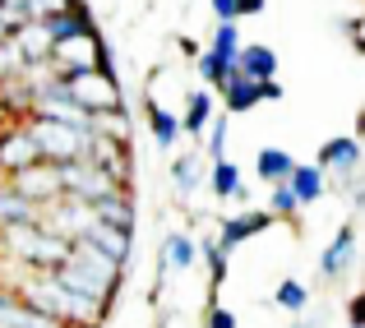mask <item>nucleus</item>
Instances as JSON below:
<instances>
[{"label": "nucleus", "mask_w": 365, "mask_h": 328, "mask_svg": "<svg viewBox=\"0 0 365 328\" xmlns=\"http://www.w3.org/2000/svg\"><path fill=\"white\" fill-rule=\"evenodd\" d=\"M199 259V245L185 236V231H171L167 240H162V259H158V282L167 273H185V268H195Z\"/></svg>", "instance_id": "nucleus-11"}, {"label": "nucleus", "mask_w": 365, "mask_h": 328, "mask_svg": "<svg viewBox=\"0 0 365 328\" xmlns=\"http://www.w3.org/2000/svg\"><path fill=\"white\" fill-rule=\"evenodd\" d=\"M208 5H213L217 24H236V19H241V5H236V0H208Z\"/></svg>", "instance_id": "nucleus-30"}, {"label": "nucleus", "mask_w": 365, "mask_h": 328, "mask_svg": "<svg viewBox=\"0 0 365 328\" xmlns=\"http://www.w3.org/2000/svg\"><path fill=\"white\" fill-rule=\"evenodd\" d=\"M208 51L222 56L227 65H236V61H241V51H245L241 28H236V24H217V33H213V42H208Z\"/></svg>", "instance_id": "nucleus-23"}, {"label": "nucleus", "mask_w": 365, "mask_h": 328, "mask_svg": "<svg viewBox=\"0 0 365 328\" xmlns=\"http://www.w3.org/2000/svg\"><path fill=\"white\" fill-rule=\"evenodd\" d=\"M28 9H33V0H0V14L9 19V28L28 24Z\"/></svg>", "instance_id": "nucleus-29"}, {"label": "nucleus", "mask_w": 365, "mask_h": 328, "mask_svg": "<svg viewBox=\"0 0 365 328\" xmlns=\"http://www.w3.org/2000/svg\"><path fill=\"white\" fill-rule=\"evenodd\" d=\"M120 273H125V268L111 255H102L98 245L79 240V245H74V255L56 268V282L70 287V292L83 296V301H102V305H107L111 292H116V282H120Z\"/></svg>", "instance_id": "nucleus-1"}, {"label": "nucleus", "mask_w": 365, "mask_h": 328, "mask_svg": "<svg viewBox=\"0 0 365 328\" xmlns=\"http://www.w3.org/2000/svg\"><path fill=\"white\" fill-rule=\"evenodd\" d=\"M342 190H347L351 208H365V180L361 176H347V180H342Z\"/></svg>", "instance_id": "nucleus-31"}, {"label": "nucleus", "mask_w": 365, "mask_h": 328, "mask_svg": "<svg viewBox=\"0 0 365 328\" xmlns=\"http://www.w3.org/2000/svg\"><path fill=\"white\" fill-rule=\"evenodd\" d=\"M296 167H301V162H292L287 148H259V158H255V176L264 180V185H282V180H292Z\"/></svg>", "instance_id": "nucleus-15"}, {"label": "nucleus", "mask_w": 365, "mask_h": 328, "mask_svg": "<svg viewBox=\"0 0 365 328\" xmlns=\"http://www.w3.org/2000/svg\"><path fill=\"white\" fill-rule=\"evenodd\" d=\"M9 185H14L24 199H33L37 208H46V204H61V199H65L61 167H56V162H37V167L19 171V176H9Z\"/></svg>", "instance_id": "nucleus-4"}, {"label": "nucleus", "mask_w": 365, "mask_h": 328, "mask_svg": "<svg viewBox=\"0 0 365 328\" xmlns=\"http://www.w3.org/2000/svg\"><path fill=\"white\" fill-rule=\"evenodd\" d=\"M83 240H88V245H98L102 255H111L120 268H130V250H134V245H130V231H120V227H107V222H98V227H93Z\"/></svg>", "instance_id": "nucleus-16"}, {"label": "nucleus", "mask_w": 365, "mask_h": 328, "mask_svg": "<svg viewBox=\"0 0 365 328\" xmlns=\"http://www.w3.org/2000/svg\"><path fill=\"white\" fill-rule=\"evenodd\" d=\"M208 190H213L217 199H245L241 167H236V162H213V171H208Z\"/></svg>", "instance_id": "nucleus-19"}, {"label": "nucleus", "mask_w": 365, "mask_h": 328, "mask_svg": "<svg viewBox=\"0 0 365 328\" xmlns=\"http://www.w3.org/2000/svg\"><path fill=\"white\" fill-rule=\"evenodd\" d=\"M42 162V148H37L33 130L28 125H9L5 134H0V171L5 176H19V171L37 167Z\"/></svg>", "instance_id": "nucleus-5"}, {"label": "nucleus", "mask_w": 365, "mask_h": 328, "mask_svg": "<svg viewBox=\"0 0 365 328\" xmlns=\"http://www.w3.org/2000/svg\"><path fill=\"white\" fill-rule=\"evenodd\" d=\"M292 328H310V324H292Z\"/></svg>", "instance_id": "nucleus-36"}, {"label": "nucleus", "mask_w": 365, "mask_h": 328, "mask_svg": "<svg viewBox=\"0 0 365 328\" xmlns=\"http://www.w3.org/2000/svg\"><path fill=\"white\" fill-rule=\"evenodd\" d=\"M222 102H227V116H245V111H255L259 102H268V83L250 79L241 65H236L232 79L222 83Z\"/></svg>", "instance_id": "nucleus-8"}, {"label": "nucleus", "mask_w": 365, "mask_h": 328, "mask_svg": "<svg viewBox=\"0 0 365 328\" xmlns=\"http://www.w3.org/2000/svg\"><path fill=\"white\" fill-rule=\"evenodd\" d=\"M208 328H236V314L222 305H208Z\"/></svg>", "instance_id": "nucleus-32"}, {"label": "nucleus", "mask_w": 365, "mask_h": 328, "mask_svg": "<svg viewBox=\"0 0 365 328\" xmlns=\"http://www.w3.org/2000/svg\"><path fill=\"white\" fill-rule=\"evenodd\" d=\"M356 139H365V111L356 116Z\"/></svg>", "instance_id": "nucleus-35"}, {"label": "nucleus", "mask_w": 365, "mask_h": 328, "mask_svg": "<svg viewBox=\"0 0 365 328\" xmlns=\"http://www.w3.org/2000/svg\"><path fill=\"white\" fill-rule=\"evenodd\" d=\"M361 162H365V143L356 139V134H338V139H329L319 148V167L333 171V176H342V180L356 176Z\"/></svg>", "instance_id": "nucleus-7"}, {"label": "nucleus", "mask_w": 365, "mask_h": 328, "mask_svg": "<svg viewBox=\"0 0 365 328\" xmlns=\"http://www.w3.org/2000/svg\"><path fill=\"white\" fill-rule=\"evenodd\" d=\"M5 37H14V28H9V19L0 14V42H5Z\"/></svg>", "instance_id": "nucleus-34"}, {"label": "nucleus", "mask_w": 365, "mask_h": 328, "mask_svg": "<svg viewBox=\"0 0 365 328\" xmlns=\"http://www.w3.org/2000/svg\"><path fill=\"white\" fill-rule=\"evenodd\" d=\"M61 185H65V199H79V204H93V208H98L102 199H111V195H120V190H125L111 171L93 167L88 158L61 162Z\"/></svg>", "instance_id": "nucleus-3"}, {"label": "nucleus", "mask_w": 365, "mask_h": 328, "mask_svg": "<svg viewBox=\"0 0 365 328\" xmlns=\"http://www.w3.org/2000/svg\"><path fill=\"white\" fill-rule=\"evenodd\" d=\"M199 255H204V264H208L213 287H222L227 282V255H232V250H222V240H204V245H199Z\"/></svg>", "instance_id": "nucleus-26"}, {"label": "nucleus", "mask_w": 365, "mask_h": 328, "mask_svg": "<svg viewBox=\"0 0 365 328\" xmlns=\"http://www.w3.org/2000/svg\"><path fill=\"white\" fill-rule=\"evenodd\" d=\"M301 208H305V204L296 199L292 180H282V185H268V213H273V217H287V222H292Z\"/></svg>", "instance_id": "nucleus-24"}, {"label": "nucleus", "mask_w": 365, "mask_h": 328, "mask_svg": "<svg viewBox=\"0 0 365 328\" xmlns=\"http://www.w3.org/2000/svg\"><path fill=\"white\" fill-rule=\"evenodd\" d=\"M148 134H153V143H158L162 153H171L176 139L185 134V125H180V116H171V111H162L158 102H148Z\"/></svg>", "instance_id": "nucleus-17"}, {"label": "nucleus", "mask_w": 365, "mask_h": 328, "mask_svg": "<svg viewBox=\"0 0 365 328\" xmlns=\"http://www.w3.org/2000/svg\"><path fill=\"white\" fill-rule=\"evenodd\" d=\"M232 70L236 65H227L222 56H213V51L199 56V79H204V88H222V83L232 79Z\"/></svg>", "instance_id": "nucleus-25"}, {"label": "nucleus", "mask_w": 365, "mask_h": 328, "mask_svg": "<svg viewBox=\"0 0 365 328\" xmlns=\"http://www.w3.org/2000/svg\"><path fill=\"white\" fill-rule=\"evenodd\" d=\"M190 139H208V125H213V93L208 88H195L185 98V116H180Z\"/></svg>", "instance_id": "nucleus-14"}, {"label": "nucleus", "mask_w": 365, "mask_h": 328, "mask_svg": "<svg viewBox=\"0 0 365 328\" xmlns=\"http://www.w3.org/2000/svg\"><path fill=\"white\" fill-rule=\"evenodd\" d=\"M273 227V213H259V208H250V213H236V217H222V227H217V240H222V250H236L241 240L259 236V231Z\"/></svg>", "instance_id": "nucleus-10"}, {"label": "nucleus", "mask_w": 365, "mask_h": 328, "mask_svg": "<svg viewBox=\"0 0 365 328\" xmlns=\"http://www.w3.org/2000/svg\"><path fill=\"white\" fill-rule=\"evenodd\" d=\"M88 162L102 171H111L116 180H125V171H130V143L120 139V134H93L88 139Z\"/></svg>", "instance_id": "nucleus-9"}, {"label": "nucleus", "mask_w": 365, "mask_h": 328, "mask_svg": "<svg viewBox=\"0 0 365 328\" xmlns=\"http://www.w3.org/2000/svg\"><path fill=\"white\" fill-rule=\"evenodd\" d=\"M351 264H356V227H338V236L329 240V250L319 255V277L324 282H342V277L351 273Z\"/></svg>", "instance_id": "nucleus-6"}, {"label": "nucleus", "mask_w": 365, "mask_h": 328, "mask_svg": "<svg viewBox=\"0 0 365 328\" xmlns=\"http://www.w3.org/2000/svg\"><path fill=\"white\" fill-rule=\"evenodd\" d=\"M42 222V208L33 199H24L14 185H0V231L9 227H37Z\"/></svg>", "instance_id": "nucleus-12"}, {"label": "nucleus", "mask_w": 365, "mask_h": 328, "mask_svg": "<svg viewBox=\"0 0 365 328\" xmlns=\"http://www.w3.org/2000/svg\"><path fill=\"white\" fill-rule=\"evenodd\" d=\"M236 65H241V70L250 74V79H259V83H273V74H277V51H273V46H245V51H241V61H236Z\"/></svg>", "instance_id": "nucleus-18"}, {"label": "nucleus", "mask_w": 365, "mask_h": 328, "mask_svg": "<svg viewBox=\"0 0 365 328\" xmlns=\"http://www.w3.org/2000/svg\"><path fill=\"white\" fill-rule=\"evenodd\" d=\"M98 222H107V227H120V231H134V204H130V195H111V199H102L98 204Z\"/></svg>", "instance_id": "nucleus-20"}, {"label": "nucleus", "mask_w": 365, "mask_h": 328, "mask_svg": "<svg viewBox=\"0 0 365 328\" xmlns=\"http://www.w3.org/2000/svg\"><path fill=\"white\" fill-rule=\"evenodd\" d=\"M208 162H227V111L213 116V125H208Z\"/></svg>", "instance_id": "nucleus-28"}, {"label": "nucleus", "mask_w": 365, "mask_h": 328, "mask_svg": "<svg viewBox=\"0 0 365 328\" xmlns=\"http://www.w3.org/2000/svg\"><path fill=\"white\" fill-rule=\"evenodd\" d=\"M273 305H277V310H287V314H305V305H310V287L296 282V277H282L277 292H273Z\"/></svg>", "instance_id": "nucleus-22"}, {"label": "nucleus", "mask_w": 365, "mask_h": 328, "mask_svg": "<svg viewBox=\"0 0 365 328\" xmlns=\"http://www.w3.org/2000/svg\"><path fill=\"white\" fill-rule=\"evenodd\" d=\"M292 190H296V199H301L305 208L319 204V199L329 195V171H324L319 162H301V167L292 171Z\"/></svg>", "instance_id": "nucleus-13"}, {"label": "nucleus", "mask_w": 365, "mask_h": 328, "mask_svg": "<svg viewBox=\"0 0 365 328\" xmlns=\"http://www.w3.org/2000/svg\"><path fill=\"white\" fill-rule=\"evenodd\" d=\"M171 180H176L180 195H190V190L199 185V153H185V158L171 162Z\"/></svg>", "instance_id": "nucleus-27"}, {"label": "nucleus", "mask_w": 365, "mask_h": 328, "mask_svg": "<svg viewBox=\"0 0 365 328\" xmlns=\"http://www.w3.org/2000/svg\"><path fill=\"white\" fill-rule=\"evenodd\" d=\"M28 130H33V139H37V148H42V162H79V158H88V139H93V130H79V125H65V121H51V116H42V111H33L28 116Z\"/></svg>", "instance_id": "nucleus-2"}, {"label": "nucleus", "mask_w": 365, "mask_h": 328, "mask_svg": "<svg viewBox=\"0 0 365 328\" xmlns=\"http://www.w3.org/2000/svg\"><path fill=\"white\" fill-rule=\"evenodd\" d=\"M46 33H51V42H70V37L93 33V24L79 14V9H65V14H51V19H46Z\"/></svg>", "instance_id": "nucleus-21"}, {"label": "nucleus", "mask_w": 365, "mask_h": 328, "mask_svg": "<svg viewBox=\"0 0 365 328\" xmlns=\"http://www.w3.org/2000/svg\"><path fill=\"white\" fill-rule=\"evenodd\" d=\"M236 5H241V19L245 14H264V0H236Z\"/></svg>", "instance_id": "nucleus-33"}]
</instances>
